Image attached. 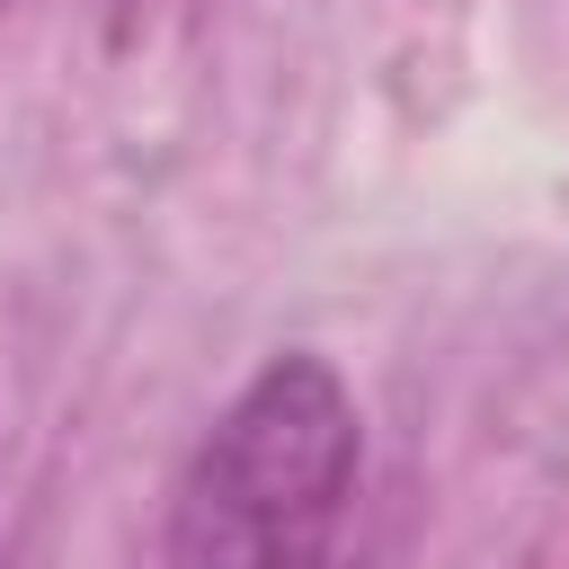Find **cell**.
<instances>
[{
  "mask_svg": "<svg viewBox=\"0 0 569 569\" xmlns=\"http://www.w3.org/2000/svg\"><path fill=\"white\" fill-rule=\"evenodd\" d=\"M365 480V418L329 356H267L204 427L160 569H338Z\"/></svg>",
  "mask_w": 569,
  "mask_h": 569,
  "instance_id": "1",
  "label": "cell"
}]
</instances>
